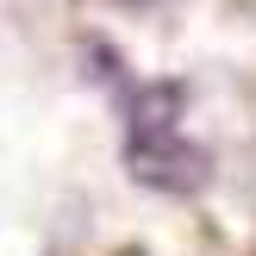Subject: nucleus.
<instances>
[{"label": "nucleus", "mask_w": 256, "mask_h": 256, "mask_svg": "<svg viewBox=\"0 0 256 256\" xmlns=\"http://www.w3.org/2000/svg\"><path fill=\"white\" fill-rule=\"evenodd\" d=\"M188 88L182 82H144L125 94V175L150 194H200L212 175V156L182 125Z\"/></svg>", "instance_id": "f257e3e1"}]
</instances>
